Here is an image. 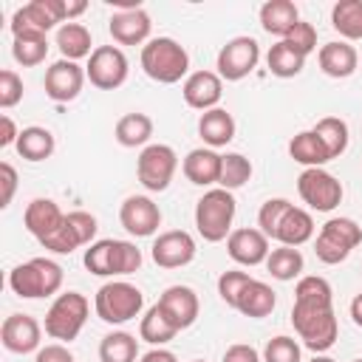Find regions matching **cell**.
Returning a JSON list of instances; mask_svg holds the SVG:
<instances>
[{"label": "cell", "mask_w": 362, "mask_h": 362, "mask_svg": "<svg viewBox=\"0 0 362 362\" xmlns=\"http://www.w3.org/2000/svg\"><path fill=\"white\" fill-rule=\"evenodd\" d=\"M291 325L308 351L325 354L328 348H334V342L339 337V322L334 314V291L325 277L303 274L297 280Z\"/></svg>", "instance_id": "obj_1"}, {"label": "cell", "mask_w": 362, "mask_h": 362, "mask_svg": "<svg viewBox=\"0 0 362 362\" xmlns=\"http://www.w3.org/2000/svg\"><path fill=\"white\" fill-rule=\"evenodd\" d=\"M141 71L158 85H175L189 76V54L173 37H153L141 45Z\"/></svg>", "instance_id": "obj_2"}, {"label": "cell", "mask_w": 362, "mask_h": 362, "mask_svg": "<svg viewBox=\"0 0 362 362\" xmlns=\"http://www.w3.org/2000/svg\"><path fill=\"white\" fill-rule=\"evenodd\" d=\"M82 263L96 277H124L141 269V249L133 240L102 238L85 249Z\"/></svg>", "instance_id": "obj_3"}, {"label": "cell", "mask_w": 362, "mask_h": 362, "mask_svg": "<svg viewBox=\"0 0 362 362\" xmlns=\"http://www.w3.org/2000/svg\"><path fill=\"white\" fill-rule=\"evenodd\" d=\"M238 201L229 189L212 187L195 201V229L206 243H221L232 232Z\"/></svg>", "instance_id": "obj_4"}, {"label": "cell", "mask_w": 362, "mask_h": 362, "mask_svg": "<svg viewBox=\"0 0 362 362\" xmlns=\"http://www.w3.org/2000/svg\"><path fill=\"white\" fill-rule=\"evenodd\" d=\"M62 266L51 257H31L8 272V288L23 300L51 297L62 288Z\"/></svg>", "instance_id": "obj_5"}, {"label": "cell", "mask_w": 362, "mask_h": 362, "mask_svg": "<svg viewBox=\"0 0 362 362\" xmlns=\"http://www.w3.org/2000/svg\"><path fill=\"white\" fill-rule=\"evenodd\" d=\"M93 308H96V317L102 322L124 325L141 314L144 294L139 286H133L127 280H107L105 286H99V291L93 297Z\"/></svg>", "instance_id": "obj_6"}, {"label": "cell", "mask_w": 362, "mask_h": 362, "mask_svg": "<svg viewBox=\"0 0 362 362\" xmlns=\"http://www.w3.org/2000/svg\"><path fill=\"white\" fill-rule=\"evenodd\" d=\"M90 314V303L82 291H62L45 311V334L57 342H74L85 328Z\"/></svg>", "instance_id": "obj_7"}, {"label": "cell", "mask_w": 362, "mask_h": 362, "mask_svg": "<svg viewBox=\"0 0 362 362\" xmlns=\"http://www.w3.org/2000/svg\"><path fill=\"white\" fill-rule=\"evenodd\" d=\"M362 243V226L354 218H328L320 226V235L314 240V255L320 263L325 266H337L342 263L356 246Z\"/></svg>", "instance_id": "obj_8"}, {"label": "cell", "mask_w": 362, "mask_h": 362, "mask_svg": "<svg viewBox=\"0 0 362 362\" xmlns=\"http://www.w3.org/2000/svg\"><path fill=\"white\" fill-rule=\"evenodd\" d=\"M68 23L65 0H31L11 14L14 37H45L51 28Z\"/></svg>", "instance_id": "obj_9"}, {"label": "cell", "mask_w": 362, "mask_h": 362, "mask_svg": "<svg viewBox=\"0 0 362 362\" xmlns=\"http://www.w3.org/2000/svg\"><path fill=\"white\" fill-rule=\"evenodd\" d=\"M178 170V156L170 144H147L136 158V175L139 184L147 192H164L173 184V175Z\"/></svg>", "instance_id": "obj_10"}, {"label": "cell", "mask_w": 362, "mask_h": 362, "mask_svg": "<svg viewBox=\"0 0 362 362\" xmlns=\"http://www.w3.org/2000/svg\"><path fill=\"white\" fill-rule=\"evenodd\" d=\"M260 62V42L249 34H240V37H232L221 45L218 51V59H215V68H218V76L226 79V82H240L246 79Z\"/></svg>", "instance_id": "obj_11"}, {"label": "cell", "mask_w": 362, "mask_h": 362, "mask_svg": "<svg viewBox=\"0 0 362 362\" xmlns=\"http://www.w3.org/2000/svg\"><path fill=\"white\" fill-rule=\"evenodd\" d=\"M297 192L308 209L334 212L342 204V184L325 167H308L297 175Z\"/></svg>", "instance_id": "obj_12"}, {"label": "cell", "mask_w": 362, "mask_h": 362, "mask_svg": "<svg viewBox=\"0 0 362 362\" xmlns=\"http://www.w3.org/2000/svg\"><path fill=\"white\" fill-rule=\"evenodd\" d=\"M85 74H88L93 88L116 90V88H122L127 82L130 62H127V57H124V51L119 45H96L93 54L88 57Z\"/></svg>", "instance_id": "obj_13"}, {"label": "cell", "mask_w": 362, "mask_h": 362, "mask_svg": "<svg viewBox=\"0 0 362 362\" xmlns=\"http://www.w3.org/2000/svg\"><path fill=\"white\" fill-rule=\"evenodd\" d=\"M119 223L133 238H153L161 226V209L150 195H127L119 206Z\"/></svg>", "instance_id": "obj_14"}, {"label": "cell", "mask_w": 362, "mask_h": 362, "mask_svg": "<svg viewBox=\"0 0 362 362\" xmlns=\"http://www.w3.org/2000/svg\"><path fill=\"white\" fill-rule=\"evenodd\" d=\"M88 74L79 62H71V59H57L45 68V79H42V88H45V96L51 102H74L79 93H82V85H85Z\"/></svg>", "instance_id": "obj_15"}, {"label": "cell", "mask_w": 362, "mask_h": 362, "mask_svg": "<svg viewBox=\"0 0 362 362\" xmlns=\"http://www.w3.org/2000/svg\"><path fill=\"white\" fill-rule=\"evenodd\" d=\"M195 238L184 229H170V232H161L153 246H150V257L156 266L161 269H181V266H189L195 260Z\"/></svg>", "instance_id": "obj_16"}, {"label": "cell", "mask_w": 362, "mask_h": 362, "mask_svg": "<svg viewBox=\"0 0 362 362\" xmlns=\"http://www.w3.org/2000/svg\"><path fill=\"white\" fill-rule=\"evenodd\" d=\"M0 339L3 348L11 354H31L40 351V339H42V325L31 317V314H8L0 325Z\"/></svg>", "instance_id": "obj_17"}, {"label": "cell", "mask_w": 362, "mask_h": 362, "mask_svg": "<svg viewBox=\"0 0 362 362\" xmlns=\"http://www.w3.org/2000/svg\"><path fill=\"white\" fill-rule=\"evenodd\" d=\"M269 238L255 229V226H243V229H232L226 238V255L238 263V266H260L269 257Z\"/></svg>", "instance_id": "obj_18"}, {"label": "cell", "mask_w": 362, "mask_h": 362, "mask_svg": "<svg viewBox=\"0 0 362 362\" xmlns=\"http://www.w3.org/2000/svg\"><path fill=\"white\" fill-rule=\"evenodd\" d=\"M150 14L144 8H130V11H113L107 20V31L116 45H147L150 37Z\"/></svg>", "instance_id": "obj_19"}, {"label": "cell", "mask_w": 362, "mask_h": 362, "mask_svg": "<svg viewBox=\"0 0 362 362\" xmlns=\"http://www.w3.org/2000/svg\"><path fill=\"white\" fill-rule=\"evenodd\" d=\"M181 96L189 107L201 113L212 110L223 96V79L218 76V71H192L181 85Z\"/></svg>", "instance_id": "obj_20"}, {"label": "cell", "mask_w": 362, "mask_h": 362, "mask_svg": "<svg viewBox=\"0 0 362 362\" xmlns=\"http://www.w3.org/2000/svg\"><path fill=\"white\" fill-rule=\"evenodd\" d=\"M158 305L164 308V314L173 320V325L178 331L189 328L195 320H198V311H201V303H198V294L195 288L189 286H167L158 297Z\"/></svg>", "instance_id": "obj_21"}, {"label": "cell", "mask_w": 362, "mask_h": 362, "mask_svg": "<svg viewBox=\"0 0 362 362\" xmlns=\"http://www.w3.org/2000/svg\"><path fill=\"white\" fill-rule=\"evenodd\" d=\"M317 62H320V71L331 79H348L356 65H359V54L351 42L345 40H334V42H325L320 45L317 51Z\"/></svg>", "instance_id": "obj_22"}, {"label": "cell", "mask_w": 362, "mask_h": 362, "mask_svg": "<svg viewBox=\"0 0 362 362\" xmlns=\"http://www.w3.org/2000/svg\"><path fill=\"white\" fill-rule=\"evenodd\" d=\"M23 223L37 240H45L65 223V212L51 198H34V201H28V206L23 212Z\"/></svg>", "instance_id": "obj_23"}, {"label": "cell", "mask_w": 362, "mask_h": 362, "mask_svg": "<svg viewBox=\"0 0 362 362\" xmlns=\"http://www.w3.org/2000/svg\"><path fill=\"white\" fill-rule=\"evenodd\" d=\"M221 158L223 156L218 150H212V147H195V150H189L184 156L181 170H184V175H187L189 184H195V187H212L221 178Z\"/></svg>", "instance_id": "obj_24"}, {"label": "cell", "mask_w": 362, "mask_h": 362, "mask_svg": "<svg viewBox=\"0 0 362 362\" xmlns=\"http://www.w3.org/2000/svg\"><path fill=\"white\" fill-rule=\"evenodd\" d=\"M311 238H314V218H311V212L291 204L286 209V215L280 218L272 240H277L280 246H294L297 249V246L308 243Z\"/></svg>", "instance_id": "obj_25"}, {"label": "cell", "mask_w": 362, "mask_h": 362, "mask_svg": "<svg viewBox=\"0 0 362 362\" xmlns=\"http://www.w3.org/2000/svg\"><path fill=\"white\" fill-rule=\"evenodd\" d=\"M198 136L204 139L206 147L218 150V147H226L232 139H235V119L226 107H212V110H204L198 116Z\"/></svg>", "instance_id": "obj_26"}, {"label": "cell", "mask_w": 362, "mask_h": 362, "mask_svg": "<svg viewBox=\"0 0 362 362\" xmlns=\"http://www.w3.org/2000/svg\"><path fill=\"white\" fill-rule=\"evenodd\" d=\"M297 23H300V11L291 0H266L260 6V25L272 37L286 40Z\"/></svg>", "instance_id": "obj_27"}, {"label": "cell", "mask_w": 362, "mask_h": 362, "mask_svg": "<svg viewBox=\"0 0 362 362\" xmlns=\"http://www.w3.org/2000/svg\"><path fill=\"white\" fill-rule=\"evenodd\" d=\"M274 305H277V294H274V288H272L269 283L252 277L249 286L240 291L235 311H240V314L249 317V320H263V317H269V314L274 311Z\"/></svg>", "instance_id": "obj_28"}, {"label": "cell", "mask_w": 362, "mask_h": 362, "mask_svg": "<svg viewBox=\"0 0 362 362\" xmlns=\"http://www.w3.org/2000/svg\"><path fill=\"white\" fill-rule=\"evenodd\" d=\"M57 48H59L62 59L79 62L93 54V37L88 31V25H82V23H62L57 28Z\"/></svg>", "instance_id": "obj_29"}, {"label": "cell", "mask_w": 362, "mask_h": 362, "mask_svg": "<svg viewBox=\"0 0 362 362\" xmlns=\"http://www.w3.org/2000/svg\"><path fill=\"white\" fill-rule=\"evenodd\" d=\"M113 136H116V141L122 147H141L144 150L150 144V139H153V119L147 113H139V110L124 113L116 122Z\"/></svg>", "instance_id": "obj_30"}, {"label": "cell", "mask_w": 362, "mask_h": 362, "mask_svg": "<svg viewBox=\"0 0 362 362\" xmlns=\"http://www.w3.org/2000/svg\"><path fill=\"white\" fill-rule=\"evenodd\" d=\"M17 153L25 158V161H45L54 156L57 150V139L48 127H40V124H31V127H23L20 130V139H17Z\"/></svg>", "instance_id": "obj_31"}, {"label": "cell", "mask_w": 362, "mask_h": 362, "mask_svg": "<svg viewBox=\"0 0 362 362\" xmlns=\"http://www.w3.org/2000/svg\"><path fill=\"white\" fill-rule=\"evenodd\" d=\"M288 156H291L297 164H303L305 170H308V167H325V164L331 161L325 144L320 141V136H317L314 130H300L297 136H291V141H288Z\"/></svg>", "instance_id": "obj_32"}, {"label": "cell", "mask_w": 362, "mask_h": 362, "mask_svg": "<svg viewBox=\"0 0 362 362\" xmlns=\"http://www.w3.org/2000/svg\"><path fill=\"white\" fill-rule=\"evenodd\" d=\"M175 334H178V328L173 325V320L164 314V308L158 303L144 311V317L139 322V339L150 342L153 348H164L170 339H175Z\"/></svg>", "instance_id": "obj_33"}, {"label": "cell", "mask_w": 362, "mask_h": 362, "mask_svg": "<svg viewBox=\"0 0 362 362\" xmlns=\"http://www.w3.org/2000/svg\"><path fill=\"white\" fill-rule=\"evenodd\" d=\"M303 269H305V257H303V252L300 249H294V246H277V249H272L269 252V257H266V272L274 277V280H280V283H288V280H300L303 277Z\"/></svg>", "instance_id": "obj_34"}, {"label": "cell", "mask_w": 362, "mask_h": 362, "mask_svg": "<svg viewBox=\"0 0 362 362\" xmlns=\"http://www.w3.org/2000/svg\"><path fill=\"white\" fill-rule=\"evenodd\" d=\"M99 362H139V339L127 331H110L99 342Z\"/></svg>", "instance_id": "obj_35"}, {"label": "cell", "mask_w": 362, "mask_h": 362, "mask_svg": "<svg viewBox=\"0 0 362 362\" xmlns=\"http://www.w3.org/2000/svg\"><path fill=\"white\" fill-rule=\"evenodd\" d=\"M331 25L345 42L362 40V0H337L331 8Z\"/></svg>", "instance_id": "obj_36"}, {"label": "cell", "mask_w": 362, "mask_h": 362, "mask_svg": "<svg viewBox=\"0 0 362 362\" xmlns=\"http://www.w3.org/2000/svg\"><path fill=\"white\" fill-rule=\"evenodd\" d=\"M305 59H308V57H303L300 51H294L286 40H277V42L269 48V54H266L269 71H272L274 76H280V79L297 76V74L305 68Z\"/></svg>", "instance_id": "obj_37"}, {"label": "cell", "mask_w": 362, "mask_h": 362, "mask_svg": "<svg viewBox=\"0 0 362 362\" xmlns=\"http://www.w3.org/2000/svg\"><path fill=\"white\" fill-rule=\"evenodd\" d=\"M311 130H314V133L320 136V141L325 144L331 161L339 158V156L348 150L351 133H348V122H345V119H339V116H322Z\"/></svg>", "instance_id": "obj_38"}, {"label": "cell", "mask_w": 362, "mask_h": 362, "mask_svg": "<svg viewBox=\"0 0 362 362\" xmlns=\"http://www.w3.org/2000/svg\"><path fill=\"white\" fill-rule=\"evenodd\" d=\"M249 178H252V161H249L243 153H226V156L221 158V178H218V187L235 192V189H240Z\"/></svg>", "instance_id": "obj_39"}, {"label": "cell", "mask_w": 362, "mask_h": 362, "mask_svg": "<svg viewBox=\"0 0 362 362\" xmlns=\"http://www.w3.org/2000/svg\"><path fill=\"white\" fill-rule=\"evenodd\" d=\"M11 57L23 68H34L45 62L48 57V40L45 37H14L11 40Z\"/></svg>", "instance_id": "obj_40"}, {"label": "cell", "mask_w": 362, "mask_h": 362, "mask_svg": "<svg viewBox=\"0 0 362 362\" xmlns=\"http://www.w3.org/2000/svg\"><path fill=\"white\" fill-rule=\"evenodd\" d=\"M263 362H303V348L294 337H272L263 348Z\"/></svg>", "instance_id": "obj_41"}, {"label": "cell", "mask_w": 362, "mask_h": 362, "mask_svg": "<svg viewBox=\"0 0 362 362\" xmlns=\"http://www.w3.org/2000/svg\"><path fill=\"white\" fill-rule=\"evenodd\" d=\"M249 272H240V269H229V272H223L221 277H218V297L229 305V308H235L238 305V297H240V291L249 286Z\"/></svg>", "instance_id": "obj_42"}, {"label": "cell", "mask_w": 362, "mask_h": 362, "mask_svg": "<svg viewBox=\"0 0 362 362\" xmlns=\"http://www.w3.org/2000/svg\"><path fill=\"white\" fill-rule=\"evenodd\" d=\"M288 206H291L288 198H269V201L260 206V212H257V229H260L269 240L274 238V229H277V223H280V218L286 215Z\"/></svg>", "instance_id": "obj_43"}, {"label": "cell", "mask_w": 362, "mask_h": 362, "mask_svg": "<svg viewBox=\"0 0 362 362\" xmlns=\"http://www.w3.org/2000/svg\"><path fill=\"white\" fill-rule=\"evenodd\" d=\"M45 249H51V252H57V255H71L74 249H79L82 243H79V238H76V232H74V226L68 223V212H65V223L54 232V235H48L45 240H40Z\"/></svg>", "instance_id": "obj_44"}, {"label": "cell", "mask_w": 362, "mask_h": 362, "mask_svg": "<svg viewBox=\"0 0 362 362\" xmlns=\"http://www.w3.org/2000/svg\"><path fill=\"white\" fill-rule=\"evenodd\" d=\"M286 42H288L294 51H300L303 57H308V54L317 51V28H314L311 23L300 20V23L291 28V34L286 37Z\"/></svg>", "instance_id": "obj_45"}, {"label": "cell", "mask_w": 362, "mask_h": 362, "mask_svg": "<svg viewBox=\"0 0 362 362\" xmlns=\"http://www.w3.org/2000/svg\"><path fill=\"white\" fill-rule=\"evenodd\" d=\"M20 99H23V79H20V74L11 71V68L0 71V107L8 110L14 105H20Z\"/></svg>", "instance_id": "obj_46"}, {"label": "cell", "mask_w": 362, "mask_h": 362, "mask_svg": "<svg viewBox=\"0 0 362 362\" xmlns=\"http://www.w3.org/2000/svg\"><path fill=\"white\" fill-rule=\"evenodd\" d=\"M68 223L74 226V232H76V238H79L82 246H90V243H93L99 223H96V218H93L90 212H85V209H74V212H68Z\"/></svg>", "instance_id": "obj_47"}, {"label": "cell", "mask_w": 362, "mask_h": 362, "mask_svg": "<svg viewBox=\"0 0 362 362\" xmlns=\"http://www.w3.org/2000/svg\"><path fill=\"white\" fill-rule=\"evenodd\" d=\"M0 187H3V192H0V206L6 209V206L11 204V198H14V192H17V170H14L8 161L0 164Z\"/></svg>", "instance_id": "obj_48"}, {"label": "cell", "mask_w": 362, "mask_h": 362, "mask_svg": "<svg viewBox=\"0 0 362 362\" xmlns=\"http://www.w3.org/2000/svg\"><path fill=\"white\" fill-rule=\"evenodd\" d=\"M34 362H76L74 354L68 351L65 342H51V345H42L34 356Z\"/></svg>", "instance_id": "obj_49"}, {"label": "cell", "mask_w": 362, "mask_h": 362, "mask_svg": "<svg viewBox=\"0 0 362 362\" xmlns=\"http://www.w3.org/2000/svg\"><path fill=\"white\" fill-rule=\"evenodd\" d=\"M221 362H263V356L257 354V348L246 345V342H235L223 351V359Z\"/></svg>", "instance_id": "obj_50"}, {"label": "cell", "mask_w": 362, "mask_h": 362, "mask_svg": "<svg viewBox=\"0 0 362 362\" xmlns=\"http://www.w3.org/2000/svg\"><path fill=\"white\" fill-rule=\"evenodd\" d=\"M17 139H20V130H17L14 119L0 116V147H11V144H17Z\"/></svg>", "instance_id": "obj_51"}, {"label": "cell", "mask_w": 362, "mask_h": 362, "mask_svg": "<svg viewBox=\"0 0 362 362\" xmlns=\"http://www.w3.org/2000/svg\"><path fill=\"white\" fill-rule=\"evenodd\" d=\"M139 362H178V356L167 348H150L147 354L139 356Z\"/></svg>", "instance_id": "obj_52"}, {"label": "cell", "mask_w": 362, "mask_h": 362, "mask_svg": "<svg viewBox=\"0 0 362 362\" xmlns=\"http://www.w3.org/2000/svg\"><path fill=\"white\" fill-rule=\"evenodd\" d=\"M351 320H354V325H359V328H362V291L351 300Z\"/></svg>", "instance_id": "obj_53"}, {"label": "cell", "mask_w": 362, "mask_h": 362, "mask_svg": "<svg viewBox=\"0 0 362 362\" xmlns=\"http://www.w3.org/2000/svg\"><path fill=\"white\" fill-rule=\"evenodd\" d=\"M308 362H337V359H331L328 354H314V356H311Z\"/></svg>", "instance_id": "obj_54"}, {"label": "cell", "mask_w": 362, "mask_h": 362, "mask_svg": "<svg viewBox=\"0 0 362 362\" xmlns=\"http://www.w3.org/2000/svg\"><path fill=\"white\" fill-rule=\"evenodd\" d=\"M351 362H362V356H359V359H351Z\"/></svg>", "instance_id": "obj_55"}, {"label": "cell", "mask_w": 362, "mask_h": 362, "mask_svg": "<svg viewBox=\"0 0 362 362\" xmlns=\"http://www.w3.org/2000/svg\"><path fill=\"white\" fill-rule=\"evenodd\" d=\"M192 362H204V359H192Z\"/></svg>", "instance_id": "obj_56"}]
</instances>
